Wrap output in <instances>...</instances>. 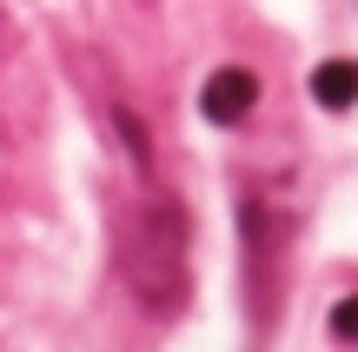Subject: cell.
<instances>
[{"mask_svg":"<svg viewBox=\"0 0 358 352\" xmlns=\"http://www.w3.org/2000/svg\"><path fill=\"white\" fill-rule=\"evenodd\" d=\"M252 100H259V80L245 73V66H219L199 87V113L213 120V127H239V120L252 113Z\"/></svg>","mask_w":358,"mask_h":352,"instance_id":"2","label":"cell"},{"mask_svg":"<svg viewBox=\"0 0 358 352\" xmlns=\"http://www.w3.org/2000/svg\"><path fill=\"white\" fill-rule=\"evenodd\" d=\"M312 100H319L325 113L358 106V60H325L319 73H312Z\"/></svg>","mask_w":358,"mask_h":352,"instance_id":"3","label":"cell"},{"mask_svg":"<svg viewBox=\"0 0 358 352\" xmlns=\"http://www.w3.org/2000/svg\"><path fill=\"white\" fill-rule=\"evenodd\" d=\"M332 332H338V339H358V293L332 306Z\"/></svg>","mask_w":358,"mask_h":352,"instance_id":"4","label":"cell"},{"mask_svg":"<svg viewBox=\"0 0 358 352\" xmlns=\"http://www.w3.org/2000/svg\"><path fill=\"white\" fill-rule=\"evenodd\" d=\"M127 279L153 313H173L186 300V220H179V206L153 199L127 226Z\"/></svg>","mask_w":358,"mask_h":352,"instance_id":"1","label":"cell"}]
</instances>
